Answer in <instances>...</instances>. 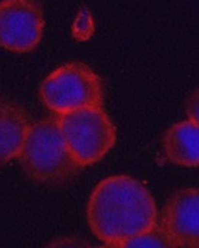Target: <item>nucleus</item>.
I'll list each match as a JSON object with an SVG mask.
<instances>
[{
	"label": "nucleus",
	"instance_id": "nucleus-9",
	"mask_svg": "<svg viewBox=\"0 0 199 248\" xmlns=\"http://www.w3.org/2000/svg\"><path fill=\"white\" fill-rule=\"evenodd\" d=\"M136 247H157V248H172L169 238L166 237L165 231L162 230L160 224H154L146 231L140 232L138 235L133 237L123 243L122 248H136Z\"/></svg>",
	"mask_w": 199,
	"mask_h": 248
},
{
	"label": "nucleus",
	"instance_id": "nucleus-2",
	"mask_svg": "<svg viewBox=\"0 0 199 248\" xmlns=\"http://www.w3.org/2000/svg\"><path fill=\"white\" fill-rule=\"evenodd\" d=\"M17 157L28 176L39 184H62L82 169L66 146L58 117L31 124Z\"/></svg>",
	"mask_w": 199,
	"mask_h": 248
},
{
	"label": "nucleus",
	"instance_id": "nucleus-3",
	"mask_svg": "<svg viewBox=\"0 0 199 248\" xmlns=\"http://www.w3.org/2000/svg\"><path fill=\"white\" fill-rule=\"evenodd\" d=\"M39 94L45 107L57 116L103 106L101 78L81 62H69L49 74L42 81Z\"/></svg>",
	"mask_w": 199,
	"mask_h": 248
},
{
	"label": "nucleus",
	"instance_id": "nucleus-5",
	"mask_svg": "<svg viewBox=\"0 0 199 248\" xmlns=\"http://www.w3.org/2000/svg\"><path fill=\"white\" fill-rule=\"evenodd\" d=\"M44 12L38 0L0 1V46L16 54L33 51L42 38Z\"/></svg>",
	"mask_w": 199,
	"mask_h": 248
},
{
	"label": "nucleus",
	"instance_id": "nucleus-8",
	"mask_svg": "<svg viewBox=\"0 0 199 248\" xmlns=\"http://www.w3.org/2000/svg\"><path fill=\"white\" fill-rule=\"evenodd\" d=\"M163 149L168 160L176 166L198 168L199 165V125L186 120L175 124L165 136Z\"/></svg>",
	"mask_w": 199,
	"mask_h": 248
},
{
	"label": "nucleus",
	"instance_id": "nucleus-4",
	"mask_svg": "<svg viewBox=\"0 0 199 248\" xmlns=\"http://www.w3.org/2000/svg\"><path fill=\"white\" fill-rule=\"evenodd\" d=\"M72 157L82 168L101 160L116 144V127L101 107L57 116Z\"/></svg>",
	"mask_w": 199,
	"mask_h": 248
},
{
	"label": "nucleus",
	"instance_id": "nucleus-1",
	"mask_svg": "<svg viewBox=\"0 0 199 248\" xmlns=\"http://www.w3.org/2000/svg\"><path fill=\"white\" fill-rule=\"evenodd\" d=\"M87 219L106 246L122 247L157 222V209L152 193L137 179L120 175L101 181L92 190Z\"/></svg>",
	"mask_w": 199,
	"mask_h": 248
},
{
	"label": "nucleus",
	"instance_id": "nucleus-10",
	"mask_svg": "<svg viewBox=\"0 0 199 248\" xmlns=\"http://www.w3.org/2000/svg\"><path fill=\"white\" fill-rule=\"evenodd\" d=\"M186 108H188V114H189L191 120L198 123V93H195V94L189 98L188 107H186Z\"/></svg>",
	"mask_w": 199,
	"mask_h": 248
},
{
	"label": "nucleus",
	"instance_id": "nucleus-6",
	"mask_svg": "<svg viewBox=\"0 0 199 248\" xmlns=\"http://www.w3.org/2000/svg\"><path fill=\"white\" fill-rule=\"evenodd\" d=\"M160 227L172 247L197 248L199 246L198 189H181L172 195L163 208Z\"/></svg>",
	"mask_w": 199,
	"mask_h": 248
},
{
	"label": "nucleus",
	"instance_id": "nucleus-7",
	"mask_svg": "<svg viewBox=\"0 0 199 248\" xmlns=\"http://www.w3.org/2000/svg\"><path fill=\"white\" fill-rule=\"evenodd\" d=\"M29 125L26 113L17 104L0 97V166L17 157Z\"/></svg>",
	"mask_w": 199,
	"mask_h": 248
}]
</instances>
